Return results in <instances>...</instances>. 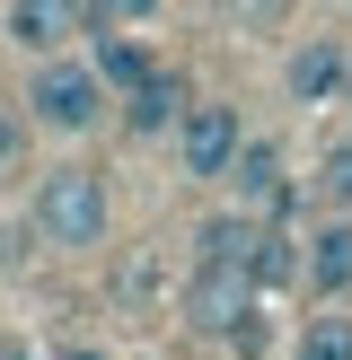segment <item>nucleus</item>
I'll list each match as a JSON object with an SVG mask.
<instances>
[{"label":"nucleus","mask_w":352,"mask_h":360,"mask_svg":"<svg viewBox=\"0 0 352 360\" xmlns=\"http://www.w3.org/2000/svg\"><path fill=\"white\" fill-rule=\"evenodd\" d=\"M299 281H308L326 308L352 290V220H317L308 238H299Z\"/></svg>","instance_id":"5"},{"label":"nucleus","mask_w":352,"mask_h":360,"mask_svg":"<svg viewBox=\"0 0 352 360\" xmlns=\"http://www.w3.org/2000/svg\"><path fill=\"white\" fill-rule=\"evenodd\" d=\"M53 360H97V352H88V343H70V352H53Z\"/></svg>","instance_id":"15"},{"label":"nucleus","mask_w":352,"mask_h":360,"mask_svg":"<svg viewBox=\"0 0 352 360\" xmlns=\"http://www.w3.org/2000/svg\"><path fill=\"white\" fill-rule=\"evenodd\" d=\"M344 88H352L344 44H334V35H308V44L291 53V97L299 105H326V97H344Z\"/></svg>","instance_id":"9"},{"label":"nucleus","mask_w":352,"mask_h":360,"mask_svg":"<svg viewBox=\"0 0 352 360\" xmlns=\"http://www.w3.org/2000/svg\"><path fill=\"white\" fill-rule=\"evenodd\" d=\"M123 123H132V132H168V123H185V88H176V79H150L141 97H123Z\"/></svg>","instance_id":"12"},{"label":"nucleus","mask_w":352,"mask_h":360,"mask_svg":"<svg viewBox=\"0 0 352 360\" xmlns=\"http://www.w3.org/2000/svg\"><path fill=\"white\" fill-rule=\"evenodd\" d=\"M106 79H97V62H44L27 79V115L44 123V132H88V123L106 115Z\"/></svg>","instance_id":"3"},{"label":"nucleus","mask_w":352,"mask_h":360,"mask_svg":"<svg viewBox=\"0 0 352 360\" xmlns=\"http://www.w3.org/2000/svg\"><path fill=\"white\" fill-rule=\"evenodd\" d=\"M326 185H334V202H344V220H352V141H334V158H326Z\"/></svg>","instance_id":"14"},{"label":"nucleus","mask_w":352,"mask_h":360,"mask_svg":"<svg viewBox=\"0 0 352 360\" xmlns=\"http://www.w3.org/2000/svg\"><path fill=\"white\" fill-rule=\"evenodd\" d=\"M70 27L106 35V9H53V0H18V9H9V44L18 53H53Z\"/></svg>","instance_id":"8"},{"label":"nucleus","mask_w":352,"mask_h":360,"mask_svg":"<svg viewBox=\"0 0 352 360\" xmlns=\"http://www.w3.org/2000/svg\"><path fill=\"white\" fill-rule=\"evenodd\" d=\"M256 290H282V281H299V238L291 229H264V246H256Z\"/></svg>","instance_id":"13"},{"label":"nucleus","mask_w":352,"mask_h":360,"mask_svg":"<svg viewBox=\"0 0 352 360\" xmlns=\"http://www.w3.org/2000/svg\"><path fill=\"white\" fill-rule=\"evenodd\" d=\"M246 141H256V132L238 123V105H229V97L185 105V123H176V176H194V185H229V167H238Z\"/></svg>","instance_id":"1"},{"label":"nucleus","mask_w":352,"mask_h":360,"mask_svg":"<svg viewBox=\"0 0 352 360\" xmlns=\"http://www.w3.org/2000/svg\"><path fill=\"white\" fill-rule=\"evenodd\" d=\"M185 316L203 334H229V343H238V334L256 326V281L246 273H185Z\"/></svg>","instance_id":"4"},{"label":"nucleus","mask_w":352,"mask_h":360,"mask_svg":"<svg viewBox=\"0 0 352 360\" xmlns=\"http://www.w3.org/2000/svg\"><path fill=\"white\" fill-rule=\"evenodd\" d=\"M229 193H238V211H246V220H256V211L273 220V211L291 202V167H282V150H273V141H246V150H238V167H229Z\"/></svg>","instance_id":"7"},{"label":"nucleus","mask_w":352,"mask_h":360,"mask_svg":"<svg viewBox=\"0 0 352 360\" xmlns=\"http://www.w3.org/2000/svg\"><path fill=\"white\" fill-rule=\"evenodd\" d=\"M35 229H44L53 246H97L106 238V185H97V167H44V185H35Z\"/></svg>","instance_id":"2"},{"label":"nucleus","mask_w":352,"mask_h":360,"mask_svg":"<svg viewBox=\"0 0 352 360\" xmlns=\"http://www.w3.org/2000/svg\"><path fill=\"white\" fill-rule=\"evenodd\" d=\"M291 360H352V308H317L308 326H299Z\"/></svg>","instance_id":"11"},{"label":"nucleus","mask_w":352,"mask_h":360,"mask_svg":"<svg viewBox=\"0 0 352 360\" xmlns=\"http://www.w3.org/2000/svg\"><path fill=\"white\" fill-rule=\"evenodd\" d=\"M97 79H106V97H141V88L168 79V70L150 62V44H141V35H97Z\"/></svg>","instance_id":"10"},{"label":"nucleus","mask_w":352,"mask_h":360,"mask_svg":"<svg viewBox=\"0 0 352 360\" xmlns=\"http://www.w3.org/2000/svg\"><path fill=\"white\" fill-rule=\"evenodd\" d=\"M256 246H264V220L220 211V220L194 229V273H256Z\"/></svg>","instance_id":"6"}]
</instances>
